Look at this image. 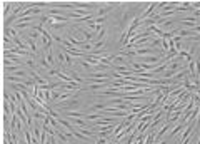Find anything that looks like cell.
<instances>
[{
  "instance_id": "6da1fadb",
  "label": "cell",
  "mask_w": 200,
  "mask_h": 144,
  "mask_svg": "<svg viewBox=\"0 0 200 144\" xmlns=\"http://www.w3.org/2000/svg\"><path fill=\"white\" fill-rule=\"evenodd\" d=\"M55 106L60 107L62 112H68V111H72V109H75V107H80V101L79 99H72V101H68V102H57Z\"/></svg>"
},
{
  "instance_id": "7a4b0ae2",
  "label": "cell",
  "mask_w": 200,
  "mask_h": 144,
  "mask_svg": "<svg viewBox=\"0 0 200 144\" xmlns=\"http://www.w3.org/2000/svg\"><path fill=\"white\" fill-rule=\"evenodd\" d=\"M122 90L120 89H112V87H105V90L104 92H100V96H102V97H122Z\"/></svg>"
},
{
  "instance_id": "3957f363",
  "label": "cell",
  "mask_w": 200,
  "mask_h": 144,
  "mask_svg": "<svg viewBox=\"0 0 200 144\" xmlns=\"http://www.w3.org/2000/svg\"><path fill=\"white\" fill-rule=\"evenodd\" d=\"M140 59H142L140 64H152V65H158V64H162L160 61H164L158 55H145V57H140Z\"/></svg>"
},
{
  "instance_id": "277c9868",
  "label": "cell",
  "mask_w": 200,
  "mask_h": 144,
  "mask_svg": "<svg viewBox=\"0 0 200 144\" xmlns=\"http://www.w3.org/2000/svg\"><path fill=\"white\" fill-rule=\"evenodd\" d=\"M112 74L108 72H92L90 74V79H110Z\"/></svg>"
},
{
  "instance_id": "5b68a950",
  "label": "cell",
  "mask_w": 200,
  "mask_h": 144,
  "mask_svg": "<svg viewBox=\"0 0 200 144\" xmlns=\"http://www.w3.org/2000/svg\"><path fill=\"white\" fill-rule=\"evenodd\" d=\"M22 39H25V42L29 44V47H30V51L33 52V54H37L39 52V49H37V40H33V39H30V37H22Z\"/></svg>"
},
{
  "instance_id": "8992f818",
  "label": "cell",
  "mask_w": 200,
  "mask_h": 144,
  "mask_svg": "<svg viewBox=\"0 0 200 144\" xmlns=\"http://www.w3.org/2000/svg\"><path fill=\"white\" fill-rule=\"evenodd\" d=\"M185 124H182V123H180V124H177V126H175L173 127V129H172V133H170V137H175V136H177V134H180V133H182V131L183 129H185Z\"/></svg>"
},
{
  "instance_id": "52a82bcc",
  "label": "cell",
  "mask_w": 200,
  "mask_h": 144,
  "mask_svg": "<svg viewBox=\"0 0 200 144\" xmlns=\"http://www.w3.org/2000/svg\"><path fill=\"white\" fill-rule=\"evenodd\" d=\"M55 8H73L75 4H70V2H57V4H54Z\"/></svg>"
},
{
  "instance_id": "ba28073f",
  "label": "cell",
  "mask_w": 200,
  "mask_h": 144,
  "mask_svg": "<svg viewBox=\"0 0 200 144\" xmlns=\"http://www.w3.org/2000/svg\"><path fill=\"white\" fill-rule=\"evenodd\" d=\"M55 52H57V59L60 62V67H65V52L60 51V49H57Z\"/></svg>"
},
{
  "instance_id": "9c48e42d",
  "label": "cell",
  "mask_w": 200,
  "mask_h": 144,
  "mask_svg": "<svg viewBox=\"0 0 200 144\" xmlns=\"http://www.w3.org/2000/svg\"><path fill=\"white\" fill-rule=\"evenodd\" d=\"M127 57L123 55H114V65H120V64H127Z\"/></svg>"
},
{
  "instance_id": "30bf717a",
  "label": "cell",
  "mask_w": 200,
  "mask_h": 144,
  "mask_svg": "<svg viewBox=\"0 0 200 144\" xmlns=\"http://www.w3.org/2000/svg\"><path fill=\"white\" fill-rule=\"evenodd\" d=\"M67 117H79V119H83V117H85V114H83L82 111H68V112H67Z\"/></svg>"
},
{
  "instance_id": "8fae6325",
  "label": "cell",
  "mask_w": 200,
  "mask_h": 144,
  "mask_svg": "<svg viewBox=\"0 0 200 144\" xmlns=\"http://www.w3.org/2000/svg\"><path fill=\"white\" fill-rule=\"evenodd\" d=\"M52 49H47L45 51V57H47V61H48V64L50 65H55V59H54V54H52Z\"/></svg>"
},
{
  "instance_id": "7c38bea8",
  "label": "cell",
  "mask_w": 200,
  "mask_h": 144,
  "mask_svg": "<svg viewBox=\"0 0 200 144\" xmlns=\"http://www.w3.org/2000/svg\"><path fill=\"white\" fill-rule=\"evenodd\" d=\"M80 134H82V136H85V137H89V139H92L93 137V131H90V129H87V127H80V131H79Z\"/></svg>"
},
{
  "instance_id": "4fadbf2b",
  "label": "cell",
  "mask_w": 200,
  "mask_h": 144,
  "mask_svg": "<svg viewBox=\"0 0 200 144\" xmlns=\"http://www.w3.org/2000/svg\"><path fill=\"white\" fill-rule=\"evenodd\" d=\"M64 90L62 89H57V90H52V102H58L60 101V96Z\"/></svg>"
},
{
  "instance_id": "5bb4252c",
  "label": "cell",
  "mask_w": 200,
  "mask_h": 144,
  "mask_svg": "<svg viewBox=\"0 0 200 144\" xmlns=\"http://www.w3.org/2000/svg\"><path fill=\"white\" fill-rule=\"evenodd\" d=\"M155 133H157V131H154V129L150 131V133H148V136H147V139H145V142H143V144H154V142H155Z\"/></svg>"
},
{
  "instance_id": "9a60e30c",
  "label": "cell",
  "mask_w": 200,
  "mask_h": 144,
  "mask_svg": "<svg viewBox=\"0 0 200 144\" xmlns=\"http://www.w3.org/2000/svg\"><path fill=\"white\" fill-rule=\"evenodd\" d=\"M193 37V30H189V29H179V37Z\"/></svg>"
},
{
  "instance_id": "2e32d148",
  "label": "cell",
  "mask_w": 200,
  "mask_h": 144,
  "mask_svg": "<svg viewBox=\"0 0 200 144\" xmlns=\"http://www.w3.org/2000/svg\"><path fill=\"white\" fill-rule=\"evenodd\" d=\"M150 45H152V49H157V47H162V39H160V37H154V39L150 40Z\"/></svg>"
},
{
  "instance_id": "e0dca14e",
  "label": "cell",
  "mask_w": 200,
  "mask_h": 144,
  "mask_svg": "<svg viewBox=\"0 0 200 144\" xmlns=\"http://www.w3.org/2000/svg\"><path fill=\"white\" fill-rule=\"evenodd\" d=\"M40 65H42L43 69H47V70H50V64H48L45 55H40Z\"/></svg>"
},
{
  "instance_id": "ac0fdd59",
  "label": "cell",
  "mask_w": 200,
  "mask_h": 144,
  "mask_svg": "<svg viewBox=\"0 0 200 144\" xmlns=\"http://www.w3.org/2000/svg\"><path fill=\"white\" fill-rule=\"evenodd\" d=\"M45 116H47V114H43V112H40V111H33L32 117L37 119V121H43V119H45Z\"/></svg>"
},
{
  "instance_id": "d6986e66",
  "label": "cell",
  "mask_w": 200,
  "mask_h": 144,
  "mask_svg": "<svg viewBox=\"0 0 200 144\" xmlns=\"http://www.w3.org/2000/svg\"><path fill=\"white\" fill-rule=\"evenodd\" d=\"M105 22H107V17H97V18H93V24H95V25H105Z\"/></svg>"
},
{
  "instance_id": "ffe728a7",
  "label": "cell",
  "mask_w": 200,
  "mask_h": 144,
  "mask_svg": "<svg viewBox=\"0 0 200 144\" xmlns=\"http://www.w3.org/2000/svg\"><path fill=\"white\" fill-rule=\"evenodd\" d=\"M105 45V40H97L93 44V51H102V47Z\"/></svg>"
},
{
  "instance_id": "44dd1931",
  "label": "cell",
  "mask_w": 200,
  "mask_h": 144,
  "mask_svg": "<svg viewBox=\"0 0 200 144\" xmlns=\"http://www.w3.org/2000/svg\"><path fill=\"white\" fill-rule=\"evenodd\" d=\"M107 69H108V65H104V64H97L95 67H93V72H102V70H105V72H107Z\"/></svg>"
},
{
  "instance_id": "7402d4cb",
  "label": "cell",
  "mask_w": 200,
  "mask_h": 144,
  "mask_svg": "<svg viewBox=\"0 0 200 144\" xmlns=\"http://www.w3.org/2000/svg\"><path fill=\"white\" fill-rule=\"evenodd\" d=\"M64 52H65V51H64ZM65 65H67V67H72V65H73L72 55H70V54H67V52H65Z\"/></svg>"
},
{
  "instance_id": "603a6c76",
  "label": "cell",
  "mask_w": 200,
  "mask_h": 144,
  "mask_svg": "<svg viewBox=\"0 0 200 144\" xmlns=\"http://www.w3.org/2000/svg\"><path fill=\"white\" fill-rule=\"evenodd\" d=\"M85 119H90V121H93V123H95L97 119H100V116L95 114V112H90V114H85Z\"/></svg>"
},
{
  "instance_id": "cb8c5ba5",
  "label": "cell",
  "mask_w": 200,
  "mask_h": 144,
  "mask_svg": "<svg viewBox=\"0 0 200 144\" xmlns=\"http://www.w3.org/2000/svg\"><path fill=\"white\" fill-rule=\"evenodd\" d=\"M73 124L75 126H79V127H85L87 123L83 121V119H73Z\"/></svg>"
},
{
  "instance_id": "d4e9b609",
  "label": "cell",
  "mask_w": 200,
  "mask_h": 144,
  "mask_svg": "<svg viewBox=\"0 0 200 144\" xmlns=\"http://www.w3.org/2000/svg\"><path fill=\"white\" fill-rule=\"evenodd\" d=\"M15 77H27V70H23V69H20V70H17L14 74Z\"/></svg>"
},
{
  "instance_id": "484cf974",
  "label": "cell",
  "mask_w": 200,
  "mask_h": 144,
  "mask_svg": "<svg viewBox=\"0 0 200 144\" xmlns=\"http://www.w3.org/2000/svg\"><path fill=\"white\" fill-rule=\"evenodd\" d=\"M52 39L54 40H57V42H60L62 44V40H64V37H60L58 34H52Z\"/></svg>"
},
{
  "instance_id": "4316f807",
  "label": "cell",
  "mask_w": 200,
  "mask_h": 144,
  "mask_svg": "<svg viewBox=\"0 0 200 144\" xmlns=\"http://www.w3.org/2000/svg\"><path fill=\"white\" fill-rule=\"evenodd\" d=\"M25 64L29 65V67H35V62H33L32 59H27V61H25Z\"/></svg>"
},
{
  "instance_id": "83f0119b",
  "label": "cell",
  "mask_w": 200,
  "mask_h": 144,
  "mask_svg": "<svg viewBox=\"0 0 200 144\" xmlns=\"http://www.w3.org/2000/svg\"><path fill=\"white\" fill-rule=\"evenodd\" d=\"M80 65H82L83 69H90V64H89V62H85V61H82V62H80Z\"/></svg>"
},
{
  "instance_id": "f1b7e54d",
  "label": "cell",
  "mask_w": 200,
  "mask_h": 144,
  "mask_svg": "<svg viewBox=\"0 0 200 144\" xmlns=\"http://www.w3.org/2000/svg\"><path fill=\"white\" fill-rule=\"evenodd\" d=\"M200 34V25H195V27H193V34Z\"/></svg>"
},
{
  "instance_id": "f546056e",
  "label": "cell",
  "mask_w": 200,
  "mask_h": 144,
  "mask_svg": "<svg viewBox=\"0 0 200 144\" xmlns=\"http://www.w3.org/2000/svg\"><path fill=\"white\" fill-rule=\"evenodd\" d=\"M190 39H192V40H200V34H198V35H193V37H190Z\"/></svg>"
},
{
  "instance_id": "4dcf8cb0",
  "label": "cell",
  "mask_w": 200,
  "mask_h": 144,
  "mask_svg": "<svg viewBox=\"0 0 200 144\" xmlns=\"http://www.w3.org/2000/svg\"><path fill=\"white\" fill-rule=\"evenodd\" d=\"M158 144H168V139H164L162 142H158Z\"/></svg>"
}]
</instances>
